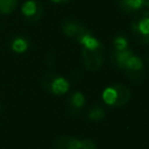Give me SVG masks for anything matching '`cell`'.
<instances>
[{
	"label": "cell",
	"instance_id": "cell-15",
	"mask_svg": "<svg viewBox=\"0 0 149 149\" xmlns=\"http://www.w3.org/2000/svg\"><path fill=\"white\" fill-rule=\"evenodd\" d=\"M126 49H129L128 48V40L122 35L115 36V38L113 40L112 50H126Z\"/></svg>",
	"mask_w": 149,
	"mask_h": 149
},
{
	"label": "cell",
	"instance_id": "cell-11",
	"mask_svg": "<svg viewBox=\"0 0 149 149\" xmlns=\"http://www.w3.org/2000/svg\"><path fill=\"white\" fill-rule=\"evenodd\" d=\"M133 54V51L130 49H126V50H112L109 54V59L112 65H114L115 68L120 69L122 68V65L125 64V62L127 61V58Z\"/></svg>",
	"mask_w": 149,
	"mask_h": 149
},
{
	"label": "cell",
	"instance_id": "cell-9",
	"mask_svg": "<svg viewBox=\"0 0 149 149\" xmlns=\"http://www.w3.org/2000/svg\"><path fill=\"white\" fill-rule=\"evenodd\" d=\"M54 149H80V140L73 136H58L52 142Z\"/></svg>",
	"mask_w": 149,
	"mask_h": 149
},
{
	"label": "cell",
	"instance_id": "cell-1",
	"mask_svg": "<svg viewBox=\"0 0 149 149\" xmlns=\"http://www.w3.org/2000/svg\"><path fill=\"white\" fill-rule=\"evenodd\" d=\"M81 59L84 66L88 71H98L105 63L106 48L92 34H90L81 43Z\"/></svg>",
	"mask_w": 149,
	"mask_h": 149
},
{
	"label": "cell",
	"instance_id": "cell-16",
	"mask_svg": "<svg viewBox=\"0 0 149 149\" xmlns=\"http://www.w3.org/2000/svg\"><path fill=\"white\" fill-rule=\"evenodd\" d=\"M80 149H97V143L92 139L80 140Z\"/></svg>",
	"mask_w": 149,
	"mask_h": 149
},
{
	"label": "cell",
	"instance_id": "cell-7",
	"mask_svg": "<svg viewBox=\"0 0 149 149\" xmlns=\"http://www.w3.org/2000/svg\"><path fill=\"white\" fill-rule=\"evenodd\" d=\"M43 5L40 0H26L21 6V14L29 23H36L43 16Z\"/></svg>",
	"mask_w": 149,
	"mask_h": 149
},
{
	"label": "cell",
	"instance_id": "cell-4",
	"mask_svg": "<svg viewBox=\"0 0 149 149\" xmlns=\"http://www.w3.org/2000/svg\"><path fill=\"white\" fill-rule=\"evenodd\" d=\"M41 85L48 93L54 95H63L70 90V81L65 77L55 72H48L43 74Z\"/></svg>",
	"mask_w": 149,
	"mask_h": 149
},
{
	"label": "cell",
	"instance_id": "cell-19",
	"mask_svg": "<svg viewBox=\"0 0 149 149\" xmlns=\"http://www.w3.org/2000/svg\"><path fill=\"white\" fill-rule=\"evenodd\" d=\"M146 61L149 63V52H147V54H146Z\"/></svg>",
	"mask_w": 149,
	"mask_h": 149
},
{
	"label": "cell",
	"instance_id": "cell-8",
	"mask_svg": "<svg viewBox=\"0 0 149 149\" xmlns=\"http://www.w3.org/2000/svg\"><path fill=\"white\" fill-rule=\"evenodd\" d=\"M85 102H86V99L81 92H79V91L71 92L66 99V107H68L69 114L72 116L79 115L80 111L85 106Z\"/></svg>",
	"mask_w": 149,
	"mask_h": 149
},
{
	"label": "cell",
	"instance_id": "cell-3",
	"mask_svg": "<svg viewBox=\"0 0 149 149\" xmlns=\"http://www.w3.org/2000/svg\"><path fill=\"white\" fill-rule=\"evenodd\" d=\"M130 31L136 42L140 44H149V9L137 12L132 22Z\"/></svg>",
	"mask_w": 149,
	"mask_h": 149
},
{
	"label": "cell",
	"instance_id": "cell-13",
	"mask_svg": "<svg viewBox=\"0 0 149 149\" xmlns=\"http://www.w3.org/2000/svg\"><path fill=\"white\" fill-rule=\"evenodd\" d=\"M19 0H0V14L8 15L17 7Z\"/></svg>",
	"mask_w": 149,
	"mask_h": 149
},
{
	"label": "cell",
	"instance_id": "cell-2",
	"mask_svg": "<svg viewBox=\"0 0 149 149\" xmlns=\"http://www.w3.org/2000/svg\"><path fill=\"white\" fill-rule=\"evenodd\" d=\"M101 99L109 107H122L130 99V90L120 83L111 84L104 88Z\"/></svg>",
	"mask_w": 149,
	"mask_h": 149
},
{
	"label": "cell",
	"instance_id": "cell-18",
	"mask_svg": "<svg viewBox=\"0 0 149 149\" xmlns=\"http://www.w3.org/2000/svg\"><path fill=\"white\" fill-rule=\"evenodd\" d=\"M143 2H144V7L149 8V0H143Z\"/></svg>",
	"mask_w": 149,
	"mask_h": 149
},
{
	"label": "cell",
	"instance_id": "cell-12",
	"mask_svg": "<svg viewBox=\"0 0 149 149\" xmlns=\"http://www.w3.org/2000/svg\"><path fill=\"white\" fill-rule=\"evenodd\" d=\"M29 40L24 36H15L9 43V48L15 54H23L29 49Z\"/></svg>",
	"mask_w": 149,
	"mask_h": 149
},
{
	"label": "cell",
	"instance_id": "cell-20",
	"mask_svg": "<svg viewBox=\"0 0 149 149\" xmlns=\"http://www.w3.org/2000/svg\"><path fill=\"white\" fill-rule=\"evenodd\" d=\"M1 112H2V106H1V102H0V114H1Z\"/></svg>",
	"mask_w": 149,
	"mask_h": 149
},
{
	"label": "cell",
	"instance_id": "cell-6",
	"mask_svg": "<svg viewBox=\"0 0 149 149\" xmlns=\"http://www.w3.org/2000/svg\"><path fill=\"white\" fill-rule=\"evenodd\" d=\"M62 31L79 44L91 34V31L74 19H65L62 22Z\"/></svg>",
	"mask_w": 149,
	"mask_h": 149
},
{
	"label": "cell",
	"instance_id": "cell-17",
	"mask_svg": "<svg viewBox=\"0 0 149 149\" xmlns=\"http://www.w3.org/2000/svg\"><path fill=\"white\" fill-rule=\"evenodd\" d=\"M51 2H54V3H69L71 0H50Z\"/></svg>",
	"mask_w": 149,
	"mask_h": 149
},
{
	"label": "cell",
	"instance_id": "cell-10",
	"mask_svg": "<svg viewBox=\"0 0 149 149\" xmlns=\"http://www.w3.org/2000/svg\"><path fill=\"white\" fill-rule=\"evenodd\" d=\"M118 5L119 8L126 14H136L144 7L143 0H119Z\"/></svg>",
	"mask_w": 149,
	"mask_h": 149
},
{
	"label": "cell",
	"instance_id": "cell-5",
	"mask_svg": "<svg viewBox=\"0 0 149 149\" xmlns=\"http://www.w3.org/2000/svg\"><path fill=\"white\" fill-rule=\"evenodd\" d=\"M121 70L126 73L127 78L135 84H140L146 79V66L143 64V61L134 52L127 58Z\"/></svg>",
	"mask_w": 149,
	"mask_h": 149
},
{
	"label": "cell",
	"instance_id": "cell-14",
	"mask_svg": "<svg viewBox=\"0 0 149 149\" xmlns=\"http://www.w3.org/2000/svg\"><path fill=\"white\" fill-rule=\"evenodd\" d=\"M87 116L92 121H100L105 118V109L100 105H94L88 109Z\"/></svg>",
	"mask_w": 149,
	"mask_h": 149
}]
</instances>
